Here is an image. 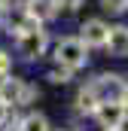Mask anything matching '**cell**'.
Returning <instances> with one entry per match:
<instances>
[{"instance_id":"13","label":"cell","mask_w":128,"mask_h":131,"mask_svg":"<svg viewBox=\"0 0 128 131\" xmlns=\"http://www.w3.org/2000/svg\"><path fill=\"white\" fill-rule=\"evenodd\" d=\"M9 67H12V61H9V55H6V52L0 49V76H6V73H9Z\"/></svg>"},{"instance_id":"9","label":"cell","mask_w":128,"mask_h":131,"mask_svg":"<svg viewBox=\"0 0 128 131\" xmlns=\"http://www.w3.org/2000/svg\"><path fill=\"white\" fill-rule=\"evenodd\" d=\"M15 131H49V122H46L43 113H31L15 125Z\"/></svg>"},{"instance_id":"8","label":"cell","mask_w":128,"mask_h":131,"mask_svg":"<svg viewBox=\"0 0 128 131\" xmlns=\"http://www.w3.org/2000/svg\"><path fill=\"white\" fill-rule=\"evenodd\" d=\"M113 58H125L128 55V28H110L107 46H104Z\"/></svg>"},{"instance_id":"7","label":"cell","mask_w":128,"mask_h":131,"mask_svg":"<svg viewBox=\"0 0 128 131\" xmlns=\"http://www.w3.org/2000/svg\"><path fill=\"white\" fill-rule=\"evenodd\" d=\"M58 0H31L28 6H25V12L31 15L34 21H49V18H55V12H58Z\"/></svg>"},{"instance_id":"6","label":"cell","mask_w":128,"mask_h":131,"mask_svg":"<svg viewBox=\"0 0 128 131\" xmlns=\"http://www.w3.org/2000/svg\"><path fill=\"white\" fill-rule=\"evenodd\" d=\"M79 40L86 43V46H107V37H110V28L101 21V18H89L82 28H79Z\"/></svg>"},{"instance_id":"5","label":"cell","mask_w":128,"mask_h":131,"mask_svg":"<svg viewBox=\"0 0 128 131\" xmlns=\"http://www.w3.org/2000/svg\"><path fill=\"white\" fill-rule=\"evenodd\" d=\"M122 89H125V82L116 73H104L92 82V92L98 95V101H122Z\"/></svg>"},{"instance_id":"17","label":"cell","mask_w":128,"mask_h":131,"mask_svg":"<svg viewBox=\"0 0 128 131\" xmlns=\"http://www.w3.org/2000/svg\"><path fill=\"white\" fill-rule=\"evenodd\" d=\"M3 6H6V0H0V9H3Z\"/></svg>"},{"instance_id":"20","label":"cell","mask_w":128,"mask_h":131,"mask_svg":"<svg viewBox=\"0 0 128 131\" xmlns=\"http://www.w3.org/2000/svg\"><path fill=\"white\" fill-rule=\"evenodd\" d=\"M28 3H31V0H28Z\"/></svg>"},{"instance_id":"11","label":"cell","mask_w":128,"mask_h":131,"mask_svg":"<svg viewBox=\"0 0 128 131\" xmlns=\"http://www.w3.org/2000/svg\"><path fill=\"white\" fill-rule=\"evenodd\" d=\"M70 73H73V67H67V64L58 61V67H52V70H49V82L64 85V82H70Z\"/></svg>"},{"instance_id":"1","label":"cell","mask_w":128,"mask_h":131,"mask_svg":"<svg viewBox=\"0 0 128 131\" xmlns=\"http://www.w3.org/2000/svg\"><path fill=\"white\" fill-rule=\"evenodd\" d=\"M55 58L61 64L79 70V67H86V61H89V46L79 37H64V40H58V46H55Z\"/></svg>"},{"instance_id":"12","label":"cell","mask_w":128,"mask_h":131,"mask_svg":"<svg viewBox=\"0 0 128 131\" xmlns=\"http://www.w3.org/2000/svg\"><path fill=\"white\" fill-rule=\"evenodd\" d=\"M101 6L107 12H122V9H128V0H101Z\"/></svg>"},{"instance_id":"14","label":"cell","mask_w":128,"mask_h":131,"mask_svg":"<svg viewBox=\"0 0 128 131\" xmlns=\"http://www.w3.org/2000/svg\"><path fill=\"white\" fill-rule=\"evenodd\" d=\"M6 119H9V104L0 98V125H6Z\"/></svg>"},{"instance_id":"16","label":"cell","mask_w":128,"mask_h":131,"mask_svg":"<svg viewBox=\"0 0 128 131\" xmlns=\"http://www.w3.org/2000/svg\"><path fill=\"white\" fill-rule=\"evenodd\" d=\"M122 104L128 107V82H125V89H122Z\"/></svg>"},{"instance_id":"15","label":"cell","mask_w":128,"mask_h":131,"mask_svg":"<svg viewBox=\"0 0 128 131\" xmlns=\"http://www.w3.org/2000/svg\"><path fill=\"white\" fill-rule=\"evenodd\" d=\"M58 3H61L64 9H70V12H73V9H79V6H82V0H58Z\"/></svg>"},{"instance_id":"10","label":"cell","mask_w":128,"mask_h":131,"mask_svg":"<svg viewBox=\"0 0 128 131\" xmlns=\"http://www.w3.org/2000/svg\"><path fill=\"white\" fill-rule=\"evenodd\" d=\"M98 104H101V101H98V95L92 92V85H89V89H82V92L76 95V110H79V113H95Z\"/></svg>"},{"instance_id":"4","label":"cell","mask_w":128,"mask_h":131,"mask_svg":"<svg viewBox=\"0 0 128 131\" xmlns=\"http://www.w3.org/2000/svg\"><path fill=\"white\" fill-rule=\"evenodd\" d=\"M98 122L104 125V128H122L128 119V107L122 104V101H101L95 110Z\"/></svg>"},{"instance_id":"18","label":"cell","mask_w":128,"mask_h":131,"mask_svg":"<svg viewBox=\"0 0 128 131\" xmlns=\"http://www.w3.org/2000/svg\"><path fill=\"white\" fill-rule=\"evenodd\" d=\"M104 131H119V128H104Z\"/></svg>"},{"instance_id":"2","label":"cell","mask_w":128,"mask_h":131,"mask_svg":"<svg viewBox=\"0 0 128 131\" xmlns=\"http://www.w3.org/2000/svg\"><path fill=\"white\" fill-rule=\"evenodd\" d=\"M18 55L22 58H28V61H34V58H40L43 52H46V46H49V37H46V31H40V25L37 28H25V31L18 34Z\"/></svg>"},{"instance_id":"19","label":"cell","mask_w":128,"mask_h":131,"mask_svg":"<svg viewBox=\"0 0 128 131\" xmlns=\"http://www.w3.org/2000/svg\"><path fill=\"white\" fill-rule=\"evenodd\" d=\"M61 131H70V128H61Z\"/></svg>"},{"instance_id":"3","label":"cell","mask_w":128,"mask_h":131,"mask_svg":"<svg viewBox=\"0 0 128 131\" xmlns=\"http://www.w3.org/2000/svg\"><path fill=\"white\" fill-rule=\"evenodd\" d=\"M37 92H34L31 85L25 82V79H18V76H3L0 79V98L6 101V104H28Z\"/></svg>"}]
</instances>
